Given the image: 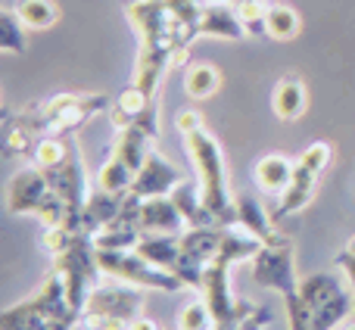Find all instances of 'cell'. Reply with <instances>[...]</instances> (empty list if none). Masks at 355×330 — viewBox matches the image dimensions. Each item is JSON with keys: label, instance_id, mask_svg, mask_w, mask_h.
Here are the masks:
<instances>
[{"label": "cell", "instance_id": "6da1fadb", "mask_svg": "<svg viewBox=\"0 0 355 330\" xmlns=\"http://www.w3.org/2000/svg\"><path fill=\"white\" fill-rule=\"evenodd\" d=\"M125 19L137 31V62H135V85L144 87L150 97H159V85L166 72H172V50L175 28H172V10L166 0H128L125 3Z\"/></svg>", "mask_w": 355, "mask_h": 330}, {"label": "cell", "instance_id": "7a4b0ae2", "mask_svg": "<svg viewBox=\"0 0 355 330\" xmlns=\"http://www.w3.org/2000/svg\"><path fill=\"white\" fill-rule=\"evenodd\" d=\"M110 106L106 94H87V91H62L53 94L50 100L41 103L22 106L19 112H10L25 131H31L35 137H47V134H62L72 137L75 131H81L94 116Z\"/></svg>", "mask_w": 355, "mask_h": 330}, {"label": "cell", "instance_id": "3957f363", "mask_svg": "<svg viewBox=\"0 0 355 330\" xmlns=\"http://www.w3.org/2000/svg\"><path fill=\"white\" fill-rule=\"evenodd\" d=\"M184 150H187V159L196 171V184H200L206 209L212 212V218L218 225L234 227L237 225V209H234V190H231V177H227V162L221 144L206 128H200L184 134Z\"/></svg>", "mask_w": 355, "mask_h": 330}, {"label": "cell", "instance_id": "277c9868", "mask_svg": "<svg viewBox=\"0 0 355 330\" xmlns=\"http://www.w3.org/2000/svg\"><path fill=\"white\" fill-rule=\"evenodd\" d=\"M81 324V312L69 302L66 281L53 268L44 275L28 299L3 309L0 330H75Z\"/></svg>", "mask_w": 355, "mask_h": 330}, {"label": "cell", "instance_id": "5b68a950", "mask_svg": "<svg viewBox=\"0 0 355 330\" xmlns=\"http://www.w3.org/2000/svg\"><path fill=\"white\" fill-rule=\"evenodd\" d=\"M6 212L12 215H35L41 225H62L69 221V209L53 193L44 168H22L6 184Z\"/></svg>", "mask_w": 355, "mask_h": 330}, {"label": "cell", "instance_id": "8992f818", "mask_svg": "<svg viewBox=\"0 0 355 330\" xmlns=\"http://www.w3.org/2000/svg\"><path fill=\"white\" fill-rule=\"evenodd\" d=\"M50 268L66 281L69 302H72L78 312H85L91 293L106 281L103 268H100V262H97V243H94V237H85V234H75L72 246H69L62 256L50 259Z\"/></svg>", "mask_w": 355, "mask_h": 330}, {"label": "cell", "instance_id": "52a82bcc", "mask_svg": "<svg viewBox=\"0 0 355 330\" xmlns=\"http://www.w3.org/2000/svg\"><path fill=\"white\" fill-rule=\"evenodd\" d=\"M97 262L106 277L112 281H125L135 287L147 290V293H181L184 284L172 271L159 268V265L147 262L137 250H100L97 246Z\"/></svg>", "mask_w": 355, "mask_h": 330}, {"label": "cell", "instance_id": "ba28073f", "mask_svg": "<svg viewBox=\"0 0 355 330\" xmlns=\"http://www.w3.org/2000/svg\"><path fill=\"white\" fill-rule=\"evenodd\" d=\"M250 277L259 287L275 290L281 299L293 296L296 290H300L293 240L281 237V240H275V243H262V250H259L250 262Z\"/></svg>", "mask_w": 355, "mask_h": 330}, {"label": "cell", "instance_id": "9c48e42d", "mask_svg": "<svg viewBox=\"0 0 355 330\" xmlns=\"http://www.w3.org/2000/svg\"><path fill=\"white\" fill-rule=\"evenodd\" d=\"M144 306H147V290L106 277V281L91 293V299H87L78 327L87 330L91 324H97V321H103V318L135 321L137 315H144Z\"/></svg>", "mask_w": 355, "mask_h": 330}, {"label": "cell", "instance_id": "30bf717a", "mask_svg": "<svg viewBox=\"0 0 355 330\" xmlns=\"http://www.w3.org/2000/svg\"><path fill=\"white\" fill-rule=\"evenodd\" d=\"M44 171H47V181H50V187H53V193L66 202L69 221H72L75 215L85 209V202L91 200V193H94V181H91V175H87V168H85L81 147H75L72 156H69L62 165H56V168H44Z\"/></svg>", "mask_w": 355, "mask_h": 330}, {"label": "cell", "instance_id": "8fae6325", "mask_svg": "<svg viewBox=\"0 0 355 330\" xmlns=\"http://www.w3.org/2000/svg\"><path fill=\"white\" fill-rule=\"evenodd\" d=\"M181 181H184L181 171H178L175 165L153 147V150H150V156H147V162H144L141 171L135 175V187H131V193L141 196V200H153V196H172V190Z\"/></svg>", "mask_w": 355, "mask_h": 330}, {"label": "cell", "instance_id": "7c38bea8", "mask_svg": "<svg viewBox=\"0 0 355 330\" xmlns=\"http://www.w3.org/2000/svg\"><path fill=\"white\" fill-rule=\"evenodd\" d=\"M234 209H237V227H243L246 234L259 237L262 243H275V240L284 237V234L277 231L275 212H268L265 202L259 200L256 193H250V190H237V193H234Z\"/></svg>", "mask_w": 355, "mask_h": 330}, {"label": "cell", "instance_id": "4fadbf2b", "mask_svg": "<svg viewBox=\"0 0 355 330\" xmlns=\"http://www.w3.org/2000/svg\"><path fill=\"white\" fill-rule=\"evenodd\" d=\"M137 227L144 231V237L147 234H184L187 221L172 196H153V200H141L137 206Z\"/></svg>", "mask_w": 355, "mask_h": 330}, {"label": "cell", "instance_id": "5bb4252c", "mask_svg": "<svg viewBox=\"0 0 355 330\" xmlns=\"http://www.w3.org/2000/svg\"><path fill=\"white\" fill-rule=\"evenodd\" d=\"M202 37H221V41H243L246 28L240 22V12L231 0H202Z\"/></svg>", "mask_w": 355, "mask_h": 330}, {"label": "cell", "instance_id": "9a60e30c", "mask_svg": "<svg viewBox=\"0 0 355 330\" xmlns=\"http://www.w3.org/2000/svg\"><path fill=\"white\" fill-rule=\"evenodd\" d=\"M318 181L321 177L315 175V171L302 168L300 162H296V171H293V181L287 184V190H284L281 196H277V209H275V221H284L290 218V215L302 212V209L309 206V202L318 196Z\"/></svg>", "mask_w": 355, "mask_h": 330}, {"label": "cell", "instance_id": "2e32d148", "mask_svg": "<svg viewBox=\"0 0 355 330\" xmlns=\"http://www.w3.org/2000/svg\"><path fill=\"white\" fill-rule=\"evenodd\" d=\"M271 110L281 122H300L309 110V91L300 75H284L271 91Z\"/></svg>", "mask_w": 355, "mask_h": 330}, {"label": "cell", "instance_id": "e0dca14e", "mask_svg": "<svg viewBox=\"0 0 355 330\" xmlns=\"http://www.w3.org/2000/svg\"><path fill=\"white\" fill-rule=\"evenodd\" d=\"M293 171H296V159H290L287 153H265L252 168V181H256V187L262 193L281 196L287 190V184L293 181Z\"/></svg>", "mask_w": 355, "mask_h": 330}, {"label": "cell", "instance_id": "ac0fdd59", "mask_svg": "<svg viewBox=\"0 0 355 330\" xmlns=\"http://www.w3.org/2000/svg\"><path fill=\"white\" fill-rule=\"evenodd\" d=\"M153 144H156L153 137H150L144 128H137V125H131V128H119L116 131V141H112V156H116V159H122L137 175V171H141V165L147 162Z\"/></svg>", "mask_w": 355, "mask_h": 330}, {"label": "cell", "instance_id": "d6986e66", "mask_svg": "<svg viewBox=\"0 0 355 330\" xmlns=\"http://www.w3.org/2000/svg\"><path fill=\"white\" fill-rule=\"evenodd\" d=\"M137 252H141L147 262L159 265V268L175 275L178 265H181V234H147V237L137 243Z\"/></svg>", "mask_w": 355, "mask_h": 330}, {"label": "cell", "instance_id": "ffe728a7", "mask_svg": "<svg viewBox=\"0 0 355 330\" xmlns=\"http://www.w3.org/2000/svg\"><path fill=\"white\" fill-rule=\"evenodd\" d=\"M172 200L175 206L181 209L184 221H187V227H206V225H218V221L212 218V212L206 209V202H202V193H200V184L190 181V177H184L181 184L172 190Z\"/></svg>", "mask_w": 355, "mask_h": 330}, {"label": "cell", "instance_id": "44dd1931", "mask_svg": "<svg viewBox=\"0 0 355 330\" xmlns=\"http://www.w3.org/2000/svg\"><path fill=\"white\" fill-rule=\"evenodd\" d=\"M225 78L221 72L212 66V62H190L184 69V91H187L190 100H209L221 91Z\"/></svg>", "mask_w": 355, "mask_h": 330}, {"label": "cell", "instance_id": "7402d4cb", "mask_svg": "<svg viewBox=\"0 0 355 330\" xmlns=\"http://www.w3.org/2000/svg\"><path fill=\"white\" fill-rule=\"evenodd\" d=\"M16 12L28 31H47L60 22L62 10L56 0H16Z\"/></svg>", "mask_w": 355, "mask_h": 330}, {"label": "cell", "instance_id": "603a6c76", "mask_svg": "<svg viewBox=\"0 0 355 330\" xmlns=\"http://www.w3.org/2000/svg\"><path fill=\"white\" fill-rule=\"evenodd\" d=\"M300 31H302V19L293 6L268 3V12H265V35L275 37V41H293Z\"/></svg>", "mask_w": 355, "mask_h": 330}, {"label": "cell", "instance_id": "cb8c5ba5", "mask_svg": "<svg viewBox=\"0 0 355 330\" xmlns=\"http://www.w3.org/2000/svg\"><path fill=\"white\" fill-rule=\"evenodd\" d=\"M94 187L106 190V193H119V196H128L131 187H135V171L128 168L122 159L110 156L103 165H100L97 177H94Z\"/></svg>", "mask_w": 355, "mask_h": 330}, {"label": "cell", "instance_id": "d4e9b609", "mask_svg": "<svg viewBox=\"0 0 355 330\" xmlns=\"http://www.w3.org/2000/svg\"><path fill=\"white\" fill-rule=\"evenodd\" d=\"M75 147H78V141H72V137L47 134V137H37L31 159H35L37 168H56V165H62L69 156H72Z\"/></svg>", "mask_w": 355, "mask_h": 330}, {"label": "cell", "instance_id": "484cf974", "mask_svg": "<svg viewBox=\"0 0 355 330\" xmlns=\"http://www.w3.org/2000/svg\"><path fill=\"white\" fill-rule=\"evenodd\" d=\"M0 50L12 53V56L28 50V28H25V22L19 19L16 6H6V10L0 12Z\"/></svg>", "mask_w": 355, "mask_h": 330}, {"label": "cell", "instance_id": "4316f807", "mask_svg": "<svg viewBox=\"0 0 355 330\" xmlns=\"http://www.w3.org/2000/svg\"><path fill=\"white\" fill-rule=\"evenodd\" d=\"M35 144L37 137L31 131H25L16 119L6 112L3 116V153L6 156H31L35 153Z\"/></svg>", "mask_w": 355, "mask_h": 330}, {"label": "cell", "instance_id": "83f0119b", "mask_svg": "<svg viewBox=\"0 0 355 330\" xmlns=\"http://www.w3.org/2000/svg\"><path fill=\"white\" fill-rule=\"evenodd\" d=\"M175 327H178V330H218V321H215L212 309L206 306V299L200 296V299L187 302V306L181 309V315H178Z\"/></svg>", "mask_w": 355, "mask_h": 330}, {"label": "cell", "instance_id": "f1b7e54d", "mask_svg": "<svg viewBox=\"0 0 355 330\" xmlns=\"http://www.w3.org/2000/svg\"><path fill=\"white\" fill-rule=\"evenodd\" d=\"M334 159H337V150H334V144L331 141H312L306 150L300 153V162L302 168H309V171H315L318 177H324L327 171H331V165Z\"/></svg>", "mask_w": 355, "mask_h": 330}, {"label": "cell", "instance_id": "f546056e", "mask_svg": "<svg viewBox=\"0 0 355 330\" xmlns=\"http://www.w3.org/2000/svg\"><path fill=\"white\" fill-rule=\"evenodd\" d=\"M72 240H75V231L69 227V221H62V225H44L41 250L47 252L50 259H56V256H62V252L72 246Z\"/></svg>", "mask_w": 355, "mask_h": 330}, {"label": "cell", "instance_id": "4dcf8cb0", "mask_svg": "<svg viewBox=\"0 0 355 330\" xmlns=\"http://www.w3.org/2000/svg\"><path fill=\"white\" fill-rule=\"evenodd\" d=\"M271 0H240L237 12H240V22H243L246 35H265V12H268Z\"/></svg>", "mask_w": 355, "mask_h": 330}, {"label": "cell", "instance_id": "1f68e13d", "mask_svg": "<svg viewBox=\"0 0 355 330\" xmlns=\"http://www.w3.org/2000/svg\"><path fill=\"white\" fill-rule=\"evenodd\" d=\"M271 324H275V312L268 306H262V302H256V309L240 321L237 330H268Z\"/></svg>", "mask_w": 355, "mask_h": 330}, {"label": "cell", "instance_id": "d6a6232c", "mask_svg": "<svg viewBox=\"0 0 355 330\" xmlns=\"http://www.w3.org/2000/svg\"><path fill=\"white\" fill-rule=\"evenodd\" d=\"M175 128H178V134H190V131H200V128H206V122H202V112L200 110H181L175 116Z\"/></svg>", "mask_w": 355, "mask_h": 330}, {"label": "cell", "instance_id": "836d02e7", "mask_svg": "<svg viewBox=\"0 0 355 330\" xmlns=\"http://www.w3.org/2000/svg\"><path fill=\"white\" fill-rule=\"evenodd\" d=\"M334 262H337V268H340V275H343V281L349 284V290L355 293V256H352V252H346V250H340Z\"/></svg>", "mask_w": 355, "mask_h": 330}, {"label": "cell", "instance_id": "e575fe53", "mask_svg": "<svg viewBox=\"0 0 355 330\" xmlns=\"http://www.w3.org/2000/svg\"><path fill=\"white\" fill-rule=\"evenodd\" d=\"M87 330H131V321H122V318H103L97 324H91Z\"/></svg>", "mask_w": 355, "mask_h": 330}, {"label": "cell", "instance_id": "d590c367", "mask_svg": "<svg viewBox=\"0 0 355 330\" xmlns=\"http://www.w3.org/2000/svg\"><path fill=\"white\" fill-rule=\"evenodd\" d=\"M131 330H162L159 321H153L150 315H137L135 321H131Z\"/></svg>", "mask_w": 355, "mask_h": 330}, {"label": "cell", "instance_id": "8d00e7d4", "mask_svg": "<svg viewBox=\"0 0 355 330\" xmlns=\"http://www.w3.org/2000/svg\"><path fill=\"white\" fill-rule=\"evenodd\" d=\"M337 330H355V315H352V318H346V321H343V324H340Z\"/></svg>", "mask_w": 355, "mask_h": 330}, {"label": "cell", "instance_id": "74e56055", "mask_svg": "<svg viewBox=\"0 0 355 330\" xmlns=\"http://www.w3.org/2000/svg\"><path fill=\"white\" fill-rule=\"evenodd\" d=\"M343 250H346V252H352V256H355V237H352V240H349V243H346V246H343Z\"/></svg>", "mask_w": 355, "mask_h": 330}, {"label": "cell", "instance_id": "f35d334b", "mask_svg": "<svg viewBox=\"0 0 355 330\" xmlns=\"http://www.w3.org/2000/svg\"><path fill=\"white\" fill-rule=\"evenodd\" d=\"M352 302H355V293H352Z\"/></svg>", "mask_w": 355, "mask_h": 330}]
</instances>
